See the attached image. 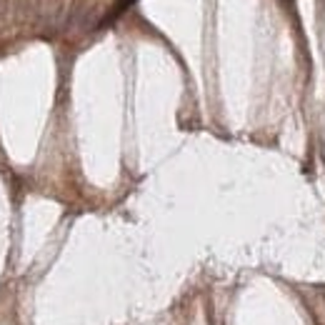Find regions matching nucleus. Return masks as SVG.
Masks as SVG:
<instances>
[]
</instances>
